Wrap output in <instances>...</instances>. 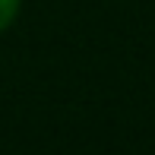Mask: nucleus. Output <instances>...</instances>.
Instances as JSON below:
<instances>
[{
  "label": "nucleus",
  "mask_w": 155,
  "mask_h": 155,
  "mask_svg": "<svg viewBox=\"0 0 155 155\" xmlns=\"http://www.w3.org/2000/svg\"><path fill=\"white\" fill-rule=\"evenodd\" d=\"M19 6H22V0H0V35L13 25V19L19 16Z\"/></svg>",
  "instance_id": "1"
}]
</instances>
